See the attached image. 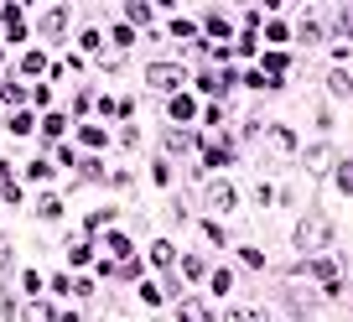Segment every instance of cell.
Returning a JSON list of instances; mask_svg holds the SVG:
<instances>
[{
	"mask_svg": "<svg viewBox=\"0 0 353 322\" xmlns=\"http://www.w3.org/2000/svg\"><path fill=\"white\" fill-rule=\"evenodd\" d=\"M271 146L275 151H296V135L286 130V125H271Z\"/></svg>",
	"mask_w": 353,
	"mask_h": 322,
	"instance_id": "8",
	"label": "cell"
},
{
	"mask_svg": "<svg viewBox=\"0 0 353 322\" xmlns=\"http://www.w3.org/2000/svg\"><path fill=\"white\" fill-rule=\"evenodd\" d=\"M109 250H115L119 260H130V239H125V234H109Z\"/></svg>",
	"mask_w": 353,
	"mask_h": 322,
	"instance_id": "17",
	"label": "cell"
},
{
	"mask_svg": "<svg viewBox=\"0 0 353 322\" xmlns=\"http://www.w3.org/2000/svg\"><path fill=\"white\" fill-rule=\"evenodd\" d=\"M83 47L99 52V47H104V32H94V26H89V32H83Z\"/></svg>",
	"mask_w": 353,
	"mask_h": 322,
	"instance_id": "20",
	"label": "cell"
},
{
	"mask_svg": "<svg viewBox=\"0 0 353 322\" xmlns=\"http://www.w3.org/2000/svg\"><path fill=\"white\" fill-rule=\"evenodd\" d=\"M172 260H176V250L166 244V239H156L151 244V265H172Z\"/></svg>",
	"mask_w": 353,
	"mask_h": 322,
	"instance_id": "10",
	"label": "cell"
},
{
	"mask_svg": "<svg viewBox=\"0 0 353 322\" xmlns=\"http://www.w3.org/2000/svg\"><path fill=\"white\" fill-rule=\"evenodd\" d=\"M166 115H172L176 125H182V119H192V115H198V104H192L187 94H172V104H166Z\"/></svg>",
	"mask_w": 353,
	"mask_h": 322,
	"instance_id": "3",
	"label": "cell"
},
{
	"mask_svg": "<svg viewBox=\"0 0 353 322\" xmlns=\"http://www.w3.org/2000/svg\"><path fill=\"white\" fill-rule=\"evenodd\" d=\"M239 260H244L249 271H265V255H260V250H239Z\"/></svg>",
	"mask_w": 353,
	"mask_h": 322,
	"instance_id": "19",
	"label": "cell"
},
{
	"mask_svg": "<svg viewBox=\"0 0 353 322\" xmlns=\"http://www.w3.org/2000/svg\"><path fill=\"white\" fill-rule=\"evenodd\" d=\"M328 161H332V156H328V146H312V151H306V167H312V172H322Z\"/></svg>",
	"mask_w": 353,
	"mask_h": 322,
	"instance_id": "12",
	"label": "cell"
},
{
	"mask_svg": "<svg viewBox=\"0 0 353 322\" xmlns=\"http://www.w3.org/2000/svg\"><path fill=\"white\" fill-rule=\"evenodd\" d=\"M328 89H332L338 99H348V89H353V84H348V73H343V68H332V73H328Z\"/></svg>",
	"mask_w": 353,
	"mask_h": 322,
	"instance_id": "9",
	"label": "cell"
},
{
	"mask_svg": "<svg viewBox=\"0 0 353 322\" xmlns=\"http://www.w3.org/2000/svg\"><path fill=\"white\" fill-rule=\"evenodd\" d=\"M0 99H5V104H21V99H26V89L11 78V84H0Z\"/></svg>",
	"mask_w": 353,
	"mask_h": 322,
	"instance_id": "13",
	"label": "cell"
},
{
	"mask_svg": "<svg viewBox=\"0 0 353 322\" xmlns=\"http://www.w3.org/2000/svg\"><path fill=\"white\" fill-rule=\"evenodd\" d=\"M166 151L187 156V151H192V135H187V130H166Z\"/></svg>",
	"mask_w": 353,
	"mask_h": 322,
	"instance_id": "7",
	"label": "cell"
},
{
	"mask_svg": "<svg viewBox=\"0 0 353 322\" xmlns=\"http://www.w3.org/2000/svg\"><path fill=\"white\" fill-rule=\"evenodd\" d=\"M176 322H208V307H203V301H187V297H182V307H176Z\"/></svg>",
	"mask_w": 353,
	"mask_h": 322,
	"instance_id": "5",
	"label": "cell"
},
{
	"mask_svg": "<svg viewBox=\"0 0 353 322\" xmlns=\"http://www.w3.org/2000/svg\"><path fill=\"white\" fill-rule=\"evenodd\" d=\"M286 32H291L286 21H271V26H265V36H271V42H286Z\"/></svg>",
	"mask_w": 353,
	"mask_h": 322,
	"instance_id": "22",
	"label": "cell"
},
{
	"mask_svg": "<svg viewBox=\"0 0 353 322\" xmlns=\"http://www.w3.org/2000/svg\"><path fill=\"white\" fill-rule=\"evenodd\" d=\"M338 192L353 198V167H348V161H338Z\"/></svg>",
	"mask_w": 353,
	"mask_h": 322,
	"instance_id": "15",
	"label": "cell"
},
{
	"mask_svg": "<svg viewBox=\"0 0 353 322\" xmlns=\"http://www.w3.org/2000/svg\"><path fill=\"white\" fill-rule=\"evenodd\" d=\"M26 322H58V317H52V307H42V301H32V307H26Z\"/></svg>",
	"mask_w": 353,
	"mask_h": 322,
	"instance_id": "14",
	"label": "cell"
},
{
	"mask_svg": "<svg viewBox=\"0 0 353 322\" xmlns=\"http://www.w3.org/2000/svg\"><path fill=\"white\" fill-rule=\"evenodd\" d=\"M42 68H47V62H42V52H26V58H21V73H42Z\"/></svg>",
	"mask_w": 353,
	"mask_h": 322,
	"instance_id": "18",
	"label": "cell"
},
{
	"mask_svg": "<svg viewBox=\"0 0 353 322\" xmlns=\"http://www.w3.org/2000/svg\"><path fill=\"white\" fill-rule=\"evenodd\" d=\"M42 130H47L52 141H58V135H62V115H47V119H42Z\"/></svg>",
	"mask_w": 353,
	"mask_h": 322,
	"instance_id": "21",
	"label": "cell"
},
{
	"mask_svg": "<svg viewBox=\"0 0 353 322\" xmlns=\"http://www.w3.org/2000/svg\"><path fill=\"white\" fill-rule=\"evenodd\" d=\"M224 322H260V312H229Z\"/></svg>",
	"mask_w": 353,
	"mask_h": 322,
	"instance_id": "23",
	"label": "cell"
},
{
	"mask_svg": "<svg viewBox=\"0 0 353 322\" xmlns=\"http://www.w3.org/2000/svg\"><path fill=\"white\" fill-rule=\"evenodd\" d=\"M229 156H234V151H229L224 141H208V146H203V161H208V167H224Z\"/></svg>",
	"mask_w": 353,
	"mask_h": 322,
	"instance_id": "6",
	"label": "cell"
},
{
	"mask_svg": "<svg viewBox=\"0 0 353 322\" xmlns=\"http://www.w3.org/2000/svg\"><path fill=\"white\" fill-rule=\"evenodd\" d=\"M208 203L218 208V214H234V203H239V198H234V187L224 182V187H213V192H208Z\"/></svg>",
	"mask_w": 353,
	"mask_h": 322,
	"instance_id": "4",
	"label": "cell"
},
{
	"mask_svg": "<svg viewBox=\"0 0 353 322\" xmlns=\"http://www.w3.org/2000/svg\"><path fill=\"white\" fill-rule=\"evenodd\" d=\"M89 255H94V244H89V239H73V244H68V260H73V265H83Z\"/></svg>",
	"mask_w": 353,
	"mask_h": 322,
	"instance_id": "11",
	"label": "cell"
},
{
	"mask_svg": "<svg viewBox=\"0 0 353 322\" xmlns=\"http://www.w3.org/2000/svg\"><path fill=\"white\" fill-rule=\"evenodd\" d=\"M146 84L161 89V94H176V89H187V68H176V62H156V68L146 73Z\"/></svg>",
	"mask_w": 353,
	"mask_h": 322,
	"instance_id": "2",
	"label": "cell"
},
{
	"mask_svg": "<svg viewBox=\"0 0 353 322\" xmlns=\"http://www.w3.org/2000/svg\"><path fill=\"white\" fill-rule=\"evenodd\" d=\"M62 26H68V11H47V32L62 36Z\"/></svg>",
	"mask_w": 353,
	"mask_h": 322,
	"instance_id": "16",
	"label": "cell"
},
{
	"mask_svg": "<svg viewBox=\"0 0 353 322\" xmlns=\"http://www.w3.org/2000/svg\"><path fill=\"white\" fill-rule=\"evenodd\" d=\"M328 239H332V224H328V214H306V218H301V229H296V244H301L306 255H312V250H322Z\"/></svg>",
	"mask_w": 353,
	"mask_h": 322,
	"instance_id": "1",
	"label": "cell"
}]
</instances>
